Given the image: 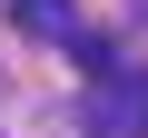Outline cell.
I'll list each match as a JSON object with an SVG mask.
<instances>
[{"instance_id":"obj_1","label":"cell","mask_w":148,"mask_h":138,"mask_svg":"<svg viewBox=\"0 0 148 138\" xmlns=\"http://www.w3.org/2000/svg\"><path fill=\"white\" fill-rule=\"evenodd\" d=\"M89 138H148V69H109V79H89V109H79Z\"/></svg>"},{"instance_id":"obj_2","label":"cell","mask_w":148,"mask_h":138,"mask_svg":"<svg viewBox=\"0 0 148 138\" xmlns=\"http://www.w3.org/2000/svg\"><path fill=\"white\" fill-rule=\"evenodd\" d=\"M10 20H20L30 40H59V49L79 40V10H69V0H10Z\"/></svg>"},{"instance_id":"obj_3","label":"cell","mask_w":148,"mask_h":138,"mask_svg":"<svg viewBox=\"0 0 148 138\" xmlns=\"http://www.w3.org/2000/svg\"><path fill=\"white\" fill-rule=\"evenodd\" d=\"M69 59H79V69H89V79H109V69H119V49H109L99 30H79V40H69Z\"/></svg>"}]
</instances>
